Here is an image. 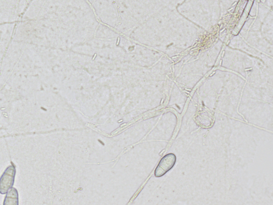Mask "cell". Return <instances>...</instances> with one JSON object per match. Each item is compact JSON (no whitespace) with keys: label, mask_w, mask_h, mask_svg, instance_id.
<instances>
[{"label":"cell","mask_w":273,"mask_h":205,"mask_svg":"<svg viewBox=\"0 0 273 205\" xmlns=\"http://www.w3.org/2000/svg\"><path fill=\"white\" fill-rule=\"evenodd\" d=\"M16 174V167L11 165L7 168L0 177V194H7L8 191L13 187Z\"/></svg>","instance_id":"6da1fadb"},{"label":"cell","mask_w":273,"mask_h":205,"mask_svg":"<svg viewBox=\"0 0 273 205\" xmlns=\"http://www.w3.org/2000/svg\"><path fill=\"white\" fill-rule=\"evenodd\" d=\"M176 160V156L173 153H169L164 155L157 167L154 175L156 177H160L164 175L174 167Z\"/></svg>","instance_id":"7a4b0ae2"},{"label":"cell","mask_w":273,"mask_h":205,"mask_svg":"<svg viewBox=\"0 0 273 205\" xmlns=\"http://www.w3.org/2000/svg\"><path fill=\"white\" fill-rule=\"evenodd\" d=\"M4 205H19V195L17 190L12 188L7 193Z\"/></svg>","instance_id":"3957f363"},{"label":"cell","mask_w":273,"mask_h":205,"mask_svg":"<svg viewBox=\"0 0 273 205\" xmlns=\"http://www.w3.org/2000/svg\"><path fill=\"white\" fill-rule=\"evenodd\" d=\"M119 42H120V38H118V41L117 42V44H118V43H119Z\"/></svg>","instance_id":"277c9868"},{"label":"cell","mask_w":273,"mask_h":205,"mask_svg":"<svg viewBox=\"0 0 273 205\" xmlns=\"http://www.w3.org/2000/svg\"><path fill=\"white\" fill-rule=\"evenodd\" d=\"M96 55H97L96 54H94V57H93V59H92L93 60H94V58H95V57H96Z\"/></svg>","instance_id":"5b68a950"}]
</instances>
